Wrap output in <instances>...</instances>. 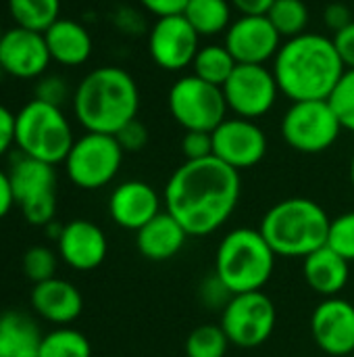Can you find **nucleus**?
I'll use <instances>...</instances> for the list:
<instances>
[{
	"mask_svg": "<svg viewBox=\"0 0 354 357\" xmlns=\"http://www.w3.org/2000/svg\"><path fill=\"white\" fill-rule=\"evenodd\" d=\"M169 113L173 119L188 132H213L221 121L227 117V102L223 90L213 86L198 75H184L179 77L167 96Z\"/></svg>",
	"mask_w": 354,
	"mask_h": 357,
	"instance_id": "1a4fd4ad",
	"label": "nucleus"
},
{
	"mask_svg": "<svg viewBox=\"0 0 354 357\" xmlns=\"http://www.w3.org/2000/svg\"><path fill=\"white\" fill-rule=\"evenodd\" d=\"M117 142L121 144L123 153H138L148 144V130L146 126L136 117L129 123H125L117 134H115Z\"/></svg>",
	"mask_w": 354,
	"mask_h": 357,
	"instance_id": "c9c22d12",
	"label": "nucleus"
},
{
	"mask_svg": "<svg viewBox=\"0 0 354 357\" xmlns=\"http://www.w3.org/2000/svg\"><path fill=\"white\" fill-rule=\"evenodd\" d=\"M232 8L230 0H190L182 15L200 38H211L227 31L232 25Z\"/></svg>",
	"mask_w": 354,
	"mask_h": 357,
	"instance_id": "393cba45",
	"label": "nucleus"
},
{
	"mask_svg": "<svg viewBox=\"0 0 354 357\" xmlns=\"http://www.w3.org/2000/svg\"><path fill=\"white\" fill-rule=\"evenodd\" d=\"M275 303L263 291L234 295L221 312V328L230 345L240 349H255L267 343L275 331Z\"/></svg>",
	"mask_w": 354,
	"mask_h": 357,
	"instance_id": "9b49d317",
	"label": "nucleus"
},
{
	"mask_svg": "<svg viewBox=\"0 0 354 357\" xmlns=\"http://www.w3.org/2000/svg\"><path fill=\"white\" fill-rule=\"evenodd\" d=\"M140 90L136 79L121 67L92 69L75 88L73 111L86 132L115 136L138 117Z\"/></svg>",
	"mask_w": 354,
	"mask_h": 357,
	"instance_id": "7ed1b4c3",
	"label": "nucleus"
},
{
	"mask_svg": "<svg viewBox=\"0 0 354 357\" xmlns=\"http://www.w3.org/2000/svg\"><path fill=\"white\" fill-rule=\"evenodd\" d=\"M342 126L330 100L292 102L282 119V136L288 146L305 155L328 151L340 138Z\"/></svg>",
	"mask_w": 354,
	"mask_h": 357,
	"instance_id": "9d476101",
	"label": "nucleus"
},
{
	"mask_svg": "<svg viewBox=\"0 0 354 357\" xmlns=\"http://www.w3.org/2000/svg\"><path fill=\"white\" fill-rule=\"evenodd\" d=\"M182 155L186 161H200L213 157V132L188 130L182 138Z\"/></svg>",
	"mask_w": 354,
	"mask_h": 357,
	"instance_id": "72a5a7b5",
	"label": "nucleus"
},
{
	"mask_svg": "<svg viewBox=\"0 0 354 357\" xmlns=\"http://www.w3.org/2000/svg\"><path fill=\"white\" fill-rule=\"evenodd\" d=\"M269 21L284 40L296 38L307 31L309 6L303 0H275L267 13Z\"/></svg>",
	"mask_w": 354,
	"mask_h": 357,
	"instance_id": "c85d7f7f",
	"label": "nucleus"
},
{
	"mask_svg": "<svg viewBox=\"0 0 354 357\" xmlns=\"http://www.w3.org/2000/svg\"><path fill=\"white\" fill-rule=\"evenodd\" d=\"M311 335L315 345L332 357L354 354V303L344 297L323 299L311 316Z\"/></svg>",
	"mask_w": 354,
	"mask_h": 357,
	"instance_id": "dca6fc26",
	"label": "nucleus"
},
{
	"mask_svg": "<svg viewBox=\"0 0 354 357\" xmlns=\"http://www.w3.org/2000/svg\"><path fill=\"white\" fill-rule=\"evenodd\" d=\"M230 2L242 15H267L275 0H230Z\"/></svg>",
	"mask_w": 354,
	"mask_h": 357,
	"instance_id": "79ce46f5",
	"label": "nucleus"
},
{
	"mask_svg": "<svg viewBox=\"0 0 354 357\" xmlns=\"http://www.w3.org/2000/svg\"><path fill=\"white\" fill-rule=\"evenodd\" d=\"M61 259L79 272L96 270L108 253V243L100 226L90 220H73L61 228L56 238Z\"/></svg>",
	"mask_w": 354,
	"mask_h": 357,
	"instance_id": "a211bd4d",
	"label": "nucleus"
},
{
	"mask_svg": "<svg viewBox=\"0 0 354 357\" xmlns=\"http://www.w3.org/2000/svg\"><path fill=\"white\" fill-rule=\"evenodd\" d=\"M323 21H325V27L336 33V31L344 29L346 25H351L354 19L351 8L344 2H332L323 10Z\"/></svg>",
	"mask_w": 354,
	"mask_h": 357,
	"instance_id": "e433bc0d",
	"label": "nucleus"
},
{
	"mask_svg": "<svg viewBox=\"0 0 354 357\" xmlns=\"http://www.w3.org/2000/svg\"><path fill=\"white\" fill-rule=\"evenodd\" d=\"M38 357H92V345L83 333L61 326L44 335Z\"/></svg>",
	"mask_w": 354,
	"mask_h": 357,
	"instance_id": "cd10ccee",
	"label": "nucleus"
},
{
	"mask_svg": "<svg viewBox=\"0 0 354 357\" xmlns=\"http://www.w3.org/2000/svg\"><path fill=\"white\" fill-rule=\"evenodd\" d=\"M234 293L223 284V280L213 272L202 284H200V299L209 310H225V305L232 301Z\"/></svg>",
	"mask_w": 354,
	"mask_h": 357,
	"instance_id": "f704fd0d",
	"label": "nucleus"
},
{
	"mask_svg": "<svg viewBox=\"0 0 354 357\" xmlns=\"http://www.w3.org/2000/svg\"><path fill=\"white\" fill-rule=\"evenodd\" d=\"M67 90L63 86V79L58 77H46L38 84V90H35V98L40 100H46V102H52V105H58L63 102Z\"/></svg>",
	"mask_w": 354,
	"mask_h": 357,
	"instance_id": "58836bf2",
	"label": "nucleus"
},
{
	"mask_svg": "<svg viewBox=\"0 0 354 357\" xmlns=\"http://www.w3.org/2000/svg\"><path fill=\"white\" fill-rule=\"evenodd\" d=\"M303 276L319 297H340L351 280V261L325 245L303 259Z\"/></svg>",
	"mask_w": 354,
	"mask_h": 357,
	"instance_id": "412c9836",
	"label": "nucleus"
},
{
	"mask_svg": "<svg viewBox=\"0 0 354 357\" xmlns=\"http://www.w3.org/2000/svg\"><path fill=\"white\" fill-rule=\"evenodd\" d=\"M73 142L71 123L58 105L33 98L15 113V144L21 155L58 165L65 163Z\"/></svg>",
	"mask_w": 354,
	"mask_h": 357,
	"instance_id": "423d86ee",
	"label": "nucleus"
},
{
	"mask_svg": "<svg viewBox=\"0 0 354 357\" xmlns=\"http://www.w3.org/2000/svg\"><path fill=\"white\" fill-rule=\"evenodd\" d=\"M351 184H353V190H354V155H353V159H351Z\"/></svg>",
	"mask_w": 354,
	"mask_h": 357,
	"instance_id": "c03bdc74",
	"label": "nucleus"
},
{
	"mask_svg": "<svg viewBox=\"0 0 354 357\" xmlns=\"http://www.w3.org/2000/svg\"><path fill=\"white\" fill-rule=\"evenodd\" d=\"M50 52L42 31L27 27L4 29L0 40V69L19 79L40 77L50 65Z\"/></svg>",
	"mask_w": 354,
	"mask_h": 357,
	"instance_id": "f3484780",
	"label": "nucleus"
},
{
	"mask_svg": "<svg viewBox=\"0 0 354 357\" xmlns=\"http://www.w3.org/2000/svg\"><path fill=\"white\" fill-rule=\"evenodd\" d=\"M29 301L40 318L58 326L75 322L83 312V297L77 291V287L58 276L33 284Z\"/></svg>",
	"mask_w": 354,
	"mask_h": 357,
	"instance_id": "aec40b11",
	"label": "nucleus"
},
{
	"mask_svg": "<svg viewBox=\"0 0 354 357\" xmlns=\"http://www.w3.org/2000/svg\"><path fill=\"white\" fill-rule=\"evenodd\" d=\"M277 255L263 238L261 230L236 228L227 232L215 255V274L234 293L263 291L271 280Z\"/></svg>",
	"mask_w": 354,
	"mask_h": 357,
	"instance_id": "39448f33",
	"label": "nucleus"
},
{
	"mask_svg": "<svg viewBox=\"0 0 354 357\" xmlns=\"http://www.w3.org/2000/svg\"><path fill=\"white\" fill-rule=\"evenodd\" d=\"M342 130L354 132V69H346L336 90L328 98Z\"/></svg>",
	"mask_w": 354,
	"mask_h": 357,
	"instance_id": "2f4dec72",
	"label": "nucleus"
},
{
	"mask_svg": "<svg viewBox=\"0 0 354 357\" xmlns=\"http://www.w3.org/2000/svg\"><path fill=\"white\" fill-rule=\"evenodd\" d=\"M328 247L354 264V211L342 213L330 224Z\"/></svg>",
	"mask_w": 354,
	"mask_h": 357,
	"instance_id": "473e14b6",
	"label": "nucleus"
},
{
	"mask_svg": "<svg viewBox=\"0 0 354 357\" xmlns=\"http://www.w3.org/2000/svg\"><path fill=\"white\" fill-rule=\"evenodd\" d=\"M10 207H15V199H13L8 174L0 169V220L10 211Z\"/></svg>",
	"mask_w": 354,
	"mask_h": 357,
	"instance_id": "37998d69",
	"label": "nucleus"
},
{
	"mask_svg": "<svg viewBox=\"0 0 354 357\" xmlns=\"http://www.w3.org/2000/svg\"><path fill=\"white\" fill-rule=\"evenodd\" d=\"M265 155L267 136L252 119L232 117L213 130V157L238 172L259 165Z\"/></svg>",
	"mask_w": 354,
	"mask_h": 357,
	"instance_id": "2eb2a0df",
	"label": "nucleus"
},
{
	"mask_svg": "<svg viewBox=\"0 0 354 357\" xmlns=\"http://www.w3.org/2000/svg\"><path fill=\"white\" fill-rule=\"evenodd\" d=\"M332 218L313 199L292 197L275 203L261 220V234L277 257H300L328 245Z\"/></svg>",
	"mask_w": 354,
	"mask_h": 357,
	"instance_id": "20e7f679",
	"label": "nucleus"
},
{
	"mask_svg": "<svg viewBox=\"0 0 354 357\" xmlns=\"http://www.w3.org/2000/svg\"><path fill=\"white\" fill-rule=\"evenodd\" d=\"M221 90L227 109L234 111L236 117L252 121L267 115L280 94L277 79L267 65H236Z\"/></svg>",
	"mask_w": 354,
	"mask_h": 357,
	"instance_id": "f8f14e48",
	"label": "nucleus"
},
{
	"mask_svg": "<svg viewBox=\"0 0 354 357\" xmlns=\"http://www.w3.org/2000/svg\"><path fill=\"white\" fill-rule=\"evenodd\" d=\"M334 40V46L344 63L346 69H354V21L351 25H346L344 29L336 31L332 36Z\"/></svg>",
	"mask_w": 354,
	"mask_h": 357,
	"instance_id": "4c0bfd02",
	"label": "nucleus"
},
{
	"mask_svg": "<svg viewBox=\"0 0 354 357\" xmlns=\"http://www.w3.org/2000/svg\"><path fill=\"white\" fill-rule=\"evenodd\" d=\"M146 10H150L156 17H167V15H182L186 4L190 0H140Z\"/></svg>",
	"mask_w": 354,
	"mask_h": 357,
	"instance_id": "a19ab883",
	"label": "nucleus"
},
{
	"mask_svg": "<svg viewBox=\"0 0 354 357\" xmlns=\"http://www.w3.org/2000/svg\"><path fill=\"white\" fill-rule=\"evenodd\" d=\"M236 65L238 63L232 56V52L225 48V44L200 46L194 61H192L194 75H198L200 79H204L213 86H219V88H223L227 77L234 73Z\"/></svg>",
	"mask_w": 354,
	"mask_h": 357,
	"instance_id": "a878e982",
	"label": "nucleus"
},
{
	"mask_svg": "<svg viewBox=\"0 0 354 357\" xmlns=\"http://www.w3.org/2000/svg\"><path fill=\"white\" fill-rule=\"evenodd\" d=\"M15 144V113L0 105V157Z\"/></svg>",
	"mask_w": 354,
	"mask_h": 357,
	"instance_id": "ea45409f",
	"label": "nucleus"
},
{
	"mask_svg": "<svg viewBox=\"0 0 354 357\" xmlns=\"http://www.w3.org/2000/svg\"><path fill=\"white\" fill-rule=\"evenodd\" d=\"M188 238V232L169 211H161L156 218H152L146 226H142L136 232L138 251L148 261L173 259L184 249Z\"/></svg>",
	"mask_w": 354,
	"mask_h": 357,
	"instance_id": "4be33fe9",
	"label": "nucleus"
},
{
	"mask_svg": "<svg viewBox=\"0 0 354 357\" xmlns=\"http://www.w3.org/2000/svg\"><path fill=\"white\" fill-rule=\"evenodd\" d=\"M8 13L19 27L33 31H46L56 19H61V0H6Z\"/></svg>",
	"mask_w": 354,
	"mask_h": 357,
	"instance_id": "bb28decb",
	"label": "nucleus"
},
{
	"mask_svg": "<svg viewBox=\"0 0 354 357\" xmlns=\"http://www.w3.org/2000/svg\"><path fill=\"white\" fill-rule=\"evenodd\" d=\"M271 71L277 79L280 92L292 102H298L328 100L346 67L332 38L305 31L282 42Z\"/></svg>",
	"mask_w": 354,
	"mask_h": 357,
	"instance_id": "f03ea898",
	"label": "nucleus"
},
{
	"mask_svg": "<svg viewBox=\"0 0 354 357\" xmlns=\"http://www.w3.org/2000/svg\"><path fill=\"white\" fill-rule=\"evenodd\" d=\"M163 199L159 192L142 180L121 182L108 197V215L111 220L123 228L138 232L152 218L161 213Z\"/></svg>",
	"mask_w": 354,
	"mask_h": 357,
	"instance_id": "6ab92c4d",
	"label": "nucleus"
},
{
	"mask_svg": "<svg viewBox=\"0 0 354 357\" xmlns=\"http://www.w3.org/2000/svg\"><path fill=\"white\" fill-rule=\"evenodd\" d=\"M123 163V149L111 134L86 132L75 138L67 159L65 172L69 180L83 190H98L115 180Z\"/></svg>",
	"mask_w": 354,
	"mask_h": 357,
	"instance_id": "6e6552de",
	"label": "nucleus"
},
{
	"mask_svg": "<svg viewBox=\"0 0 354 357\" xmlns=\"http://www.w3.org/2000/svg\"><path fill=\"white\" fill-rule=\"evenodd\" d=\"M240 192V172L217 157H207L184 161L171 174L163 203L188 236H209L234 215Z\"/></svg>",
	"mask_w": 354,
	"mask_h": 357,
	"instance_id": "f257e3e1",
	"label": "nucleus"
},
{
	"mask_svg": "<svg viewBox=\"0 0 354 357\" xmlns=\"http://www.w3.org/2000/svg\"><path fill=\"white\" fill-rule=\"evenodd\" d=\"M8 174L15 205L31 226H48L56 213V172L54 165L19 155Z\"/></svg>",
	"mask_w": 354,
	"mask_h": 357,
	"instance_id": "0eeeda50",
	"label": "nucleus"
},
{
	"mask_svg": "<svg viewBox=\"0 0 354 357\" xmlns=\"http://www.w3.org/2000/svg\"><path fill=\"white\" fill-rule=\"evenodd\" d=\"M200 48V36L184 15L156 17L148 36V52L165 71H182L192 65Z\"/></svg>",
	"mask_w": 354,
	"mask_h": 357,
	"instance_id": "4468645a",
	"label": "nucleus"
},
{
	"mask_svg": "<svg viewBox=\"0 0 354 357\" xmlns=\"http://www.w3.org/2000/svg\"><path fill=\"white\" fill-rule=\"evenodd\" d=\"M348 357H354V354H353V356H348Z\"/></svg>",
	"mask_w": 354,
	"mask_h": 357,
	"instance_id": "49530a36",
	"label": "nucleus"
},
{
	"mask_svg": "<svg viewBox=\"0 0 354 357\" xmlns=\"http://www.w3.org/2000/svg\"><path fill=\"white\" fill-rule=\"evenodd\" d=\"M42 339L44 335L29 316L21 312L0 316V357H38Z\"/></svg>",
	"mask_w": 354,
	"mask_h": 357,
	"instance_id": "b1692460",
	"label": "nucleus"
},
{
	"mask_svg": "<svg viewBox=\"0 0 354 357\" xmlns=\"http://www.w3.org/2000/svg\"><path fill=\"white\" fill-rule=\"evenodd\" d=\"M44 38L50 59L67 67H77L86 63L94 48L90 31L73 19H56L44 31Z\"/></svg>",
	"mask_w": 354,
	"mask_h": 357,
	"instance_id": "5701e85b",
	"label": "nucleus"
},
{
	"mask_svg": "<svg viewBox=\"0 0 354 357\" xmlns=\"http://www.w3.org/2000/svg\"><path fill=\"white\" fill-rule=\"evenodd\" d=\"M2 36H4V29H2V23H0V40H2Z\"/></svg>",
	"mask_w": 354,
	"mask_h": 357,
	"instance_id": "a18cd8bd",
	"label": "nucleus"
},
{
	"mask_svg": "<svg viewBox=\"0 0 354 357\" xmlns=\"http://www.w3.org/2000/svg\"><path fill=\"white\" fill-rule=\"evenodd\" d=\"M284 38L267 15H240L225 31V48L238 65H267L275 59Z\"/></svg>",
	"mask_w": 354,
	"mask_h": 357,
	"instance_id": "ddd939ff",
	"label": "nucleus"
},
{
	"mask_svg": "<svg viewBox=\"0 0 354 357\" xmlns=\"http://www.w3.org/2000/svg\"><path fill=\"white\" fill-rule=\"evenodd\" d=\"M230 339L223 333L221 324H202L196 326L186 339L188 357H225Z\"/></svg>",
	"mask_w": 354,
	"mask_h": 357,
	"instance_id": "c756f323",
	"label": "nucleus"
},
{
	"mask_svg": "<svg viewBox=\"0 0 354 357\" xmlns=\"http://www.w3.org/2000/svg\"><path fill=\"white\" fill-rule=\"evenodd\" d=\"M21 268L27 280H31L33 284H40L56 276L58 257L48 247H31L23 253Z\"/></svg>",
	"mask_w": 354,
	"mask_h": 357,
	"instance_id": "7c9ffc66",
	"label": "nucleus"
}]
</instances>
